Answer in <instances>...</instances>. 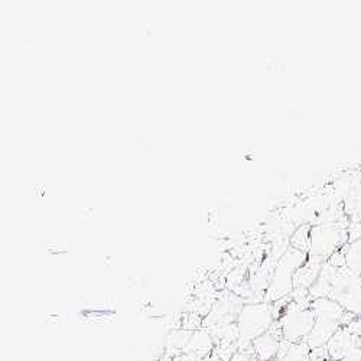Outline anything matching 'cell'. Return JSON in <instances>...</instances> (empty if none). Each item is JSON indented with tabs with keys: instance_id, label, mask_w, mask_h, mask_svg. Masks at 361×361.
<instances>
[{
	"instance_id": "cell-1",
	"label": "cell",
	"mask_w": 361,
	"mask_h": 361,
	"mask_svg": "<svg viewBox=\"0 0 361 361\" xmlns=\"http://www.w3.org/2000/svg\"><path fill=\"white\" fill-rule=\"evenodd\" d=\"M214 348H216V341L213 334H209V331L207 329H198L192 333L184 353L194 354L200 358H205L214 353Z\"/></svg>"
},
{
	"instance_id": "cell-2",
	"label": "cell",
	"mask_w": 361,
	"mask_h": 361,
	"mask_svg": "<svg viewBox=\"0 0 361 361\" xmlns=\"http://www.w3.org/2000/svg\"><path fill=\"white\" fill-rule=\"evenodd\" d=\"M230 361H246V358H245V355H243V354L237 353V354H234V355L231 357V360H230Z\"/></svg>"
}]
</instances>
